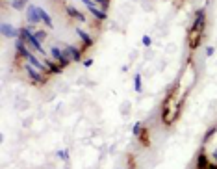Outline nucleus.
I'll list each match as a JSON object with an SVG mask.
<instances>
[{
  "instance_id": "nucleus-1",
  "label": "nucleus",
  "mask_w": 217,
  "mask_h": 169,
  "mask_svg": "<svg viewBox=\"0 0 217 169\" xmlns=\"http://www.w3.org/2000/svg\"><path fill=\"white\" fill-rule=\"evenodd\" d=\"M35 26L34 24H30V26H20V37L19 39H22V41L26 43V46L30 48V50H34V52H37V54H41L43 58H46V56H50L46 50H45V46H43V43L35 37Z\"/></svg>"
},
{
  "instance_id": "nucleus-2",
  "label": "nucleus",
  "mask_w": 217,
  "mask_h": 169,
  "mask_svg": "<svg viewBox=\"0 0 217 169\" xmlns=\"http://www.w3.org/2000/svg\"><path fill=\"white\" fill-rule=\"evenodd\" d=\"M22 71L26 73L28 80H30L34 85H37V87H39V85H45V84H46V80H48V76H46L45 73H41L39 69H35L34 65H30L28 62L22 65Z\"/></svg>"
},
{
  "instance_id": "nucleus-3",
  "label": "nucleus",
  "mask_w": 217,
  "mask_h": 169,
  "mask_svg": "<svg viewBox=\"0 0 217 169\" xmlns=\"http://www.w3.org/2000/svg\"><path fill=\"white\" fill-rule=\"evenodd\" d=\"M204 30H206V11L204 9H197L195 13V19L191 22V28H189V34H202L204 35Z\"/></svg>"
},
{
  "instance_id": "nucleus-4",
  "label": "nucleus",
  "mask_w": 217,
  "mask_h": 169,
  "mask_svg": "<svg viewBox=\"0 0 217 169\" xmlns=\"http://www.w3.org/2000/svg\"><path fill=\"white\" fill-rule=\"evenodd\" d=\"M48 54H50V58H52L54 62H58L63 69L71 63V60H69V56L65 54V50H63V48H59L58 45H54V46L50 48V52H48Z\"/></svg>"
},
{
  "instance_id": "nucleus-5",
  "label": "nucleus",
  "mask_w": 217,
  "mask_h": 169,
  "mask_svg": "<svg viewBox=\"0 0 217 169\" xmlns=\"http://www.w3.org/2000/svg\"><path fill=\"white\" fill-rule=\"evenodd\" d=\"M63 50H65V54L69 56V60L71 62H84V48H76L74 45H69V43H65L63 45Z\"/></svg>"
},
{
  "instance_id": "nucleus-6",
  "label": "nucleus",
  "mask_w": 217,
  "mask_h": 169,
  "mask_svg": "<svg viewBox=\"0 0 217 169\" xmlns=\"http://www.w3.org/2000/svg\"><path fill=\"white\" fill-rule=\"evenodd\" d=\"M0 30H2V35H4V37H8V39H19V37H20V28L11 26L9 22H2Z\"/></svg>"
},
{
  "instance_id": "nucleus-7",
  "label": "nucleus",
  "mask_w": 217,
  "mask_h": 169,
  "mask_svg": "<svg viewBox=\"0 0 217 169\" xmlns=\"http://www.w3.org/2000/svg\"><path fill=\"white\" fill-rule=\"evenodd\" d=\"M65 13H67L69 19H74V21H78V22H87V17H85L80 9H76L74 6H71V4L65 6Z\"/></svg>"
},
{
  "instance_id": "nucleus-8",
  "label": "nucleus",
  "mask_w": 217,
  "mask_h": 169,
  "mask_svg": "<svg viewBox=\"0 0 217 169\" xmlns=\"http://www.w3.org/2000/svg\"><path fill=\"white\" fill-rule=\"evenodd\" d=\"M74 32H76V35H78L80 39H82V43H84V50L85 48H91L93 45H95V39H93V35H89L84 28H80V26H76L74 28Z\"/></svg>"
},
{
  "instance_id": "nucleus-9",
  "label": "nucleus",
  "mask_w": 217,
  "mask_h": 169,
  "mask_svg": "<svg viewBox=\"0 0 217 169\" xmlns=\"http://www.w3.org/2000/svg\"><path fill=\"white\" fill-rule=\"evenodd\" d=\"M26 21L28 24H39L41 22V17H39V11H37V6H34V4H30L28 8H26Z\"/></svg>"
},
{
  "instance_id": "nucleus-10",
  "label": "nucleus",
  "mask_w": 217,
  "mask_h": 169,
  "mask_svg": "<svg viewBox=\"0 0 217 169\" xmlns=\"http://www.w3.org/2000/svg\"><path fill=\"white\" fill-rule=\"evenodd\" d=\"M210 164H212V160L206 156V152H204V150L198 152L197 162H195V169H210Z\"/></svg>"
},
{
  "instance_id": "nucleus-11",
  "label": "nucleus",
  "mask_w": 217,
  "mask_h": 169,
  "mask_svg": "<svg viewBox=\"0 0 217 169\" xmlns=\"http://www.w3.org/2000/svg\"><path fill=\"white\" fill-rule=\"evenodd\" d=\"M87 11H89V15H93L99 22L106 21V17H108V13H106L100 6H89V8H87Z\"/></svg>"
},
{
  "instance_id": "nucleus-12",
  "label": "nucleus",
  "mask_w": 217,
  "mask_h": 169,
  "mask_svg": "<svg viewBox=\"0 0 217 169\" xmlns=\"http://www.w3.org/2000/svg\"><path fill=\"white\" fill-rule=\"evenodd\" d=\"M43 62L46 63V67H48V71H50V74H59L61 71H63V67L58 63V62H54L50 56H46V58H43Z\"/></svg>"
},
{
  "instance_id": "nucleus-13",
  "label": "nucleus",
  "mask_w": 217,
  "mask_h": 169,
  "mask_svg": "<svg viewBox=\"0 0 217 169\" xmlns=\"http://www.w3.org/2000/svg\"><path fill=\"white\" fill-rule=\"evenodd\" d=\"M37 11H39V17H41V22L46 26V28H54V22H52V17L48 15V11L46 9H43L37 6Z\"/></svg>"
},
{
  "instance_id": "nucleus-14",
  "label": "nucleus",
  "mask_w": 217,
  "mask_h": 169,
  "mask_svg": "<svg viewBox=\"0 0 217 169\" xmlns=\"http://www.w3.org/2000/svg\"><path fill=\"white\" fill-rule=\"evenodd\" d=\"M138 139L141 141V145L143 147H149L150 145V138H149V128L145 127L141 132H139V136H138Z\"/></svg>"
},
{
  "instance_id": "nucleus-15",
  "label": "nucleus",
  "mask_w": 217,
  "mask_h": 169,
  "mask_svg": "<svg viewBox=\"0 0 217 169\" xmlns=\"http://www.w3.org/2000/svg\"><path fill=\"white\" fill-rule=\"evenodd\" d=\"M30 4H28V0H11V8L13 9H17V11H22V9H26Z\"/></svg>"
},
{
  "instance_id": "nucleus-16",
  "label": "nucleus",
  "mask_w": 217,
  "mask_h": 169,
  "mask_svg": "<svg viewBox=\"0 0 217 169\" xmlns=\"http://www.w3.org/2000/svg\"><path fill=\"white\" fill-rule=\"evenodd\" d=\"M134 89H136L138 93L143 91V76H141V73H136V74H134Z\"/></svg>"
},
{
  "instance_id": "nucleus-17",
  "label": "nucleus",
  "mask_w": 217,
  "mask_h": 169,
  "mask_svg": "<svg viewBox=\"0 0 217 169\" xmlns=\"http://www.w3.org/2000/svg\"><path fill=\"white\" fill-rule=\"evenodd\" d=\"M56 156H58L59 160H63V162H69V149L58 150V152H56Z\"/></svg>"
},
{
  "instance_id": "nucleus-18",
  "label": "nucleus",
  "mask_w": 217,
  "mask_h": 169,
  "mask_svg": "<svg viewBox=\"0 0 217 169\" xmlns=\"http://www.w3.org/2000/svg\"><path fill=\"white\" fill-rule=\"evenodd\" d=\"M141 130H143V123H141V121H138V123L134 125V128H132V134H134V136L138 138V136H139V132H141Z\"/></svg>"
},
{
  "instance_id": "nucleus-19",
  "label": "nucleus",
  "mask_w": 217,
  "mask_h": 169,
  "mask_svg": "<svg viewBox=\"0 0 217 169\" xmlns=\"http://www.w3.org/2000/svg\"><path fill=\"white\" fill-rule=\"evenodd\" d=\"M34 34H35V37H37L41 43H45V39H46V32H45V30H35Z\"/></svg>"
},
{
  "instance_id": "nucleus-20",
  "label": "nucleus",
  "mask_w": 217,
  "mask_h": 169,
  "mask_svg": "<svg viewBox=\"0 0 217 169\" xmlns=\"http://www.w3.org/2000/svg\"><path fill=\"white\" fill-rule=\"evenodd\" d=\"M215 132H217V127H212V128H210V130L206 132V136H204V143H206V141H208V139H210V138L215 134Z\"/></svg>"
},
{
  "instance_id": "nucleus-21",
  "label": "nucleus",
  "mask_w": 217,
  "mask_h": 169,
  "mask_svg": "<svg viewBox=\"0 0 217 169\" xmlns=\"http://www.w3.org/2000/svg\"><path fill=\"white\" fill-rule=\"evenodd\" d=\"M126 169H136V160L132 156H128V160H126Z\"/></svg>"
},
{
  "instance_id": "nucleus-22",
  "label": "nucleus",
  "mask_w": 217,
  "mask_h": 169,
  "mask_svg": "<svg viewBox=\"0 0 217 169\" xmlns=\"http://www.w3.org/2000/svg\"><path fill=\"white\" fill-rule=\"evenodd\" d=\"M141 43H143V46H150V45H152L150 35H143V37H141Z\"/></svg>"
},
{
  "instance_id": "nucleus-23",
  "label": "nucleus",
  "mask_w": 217,
  "mask_h": 169,
  "mask_svg": "<svg viewBox=\"0 0 217 169\" xmlns=\"http://www.w3.org/2000/svg\"><path fill=\"white\" fill-rule=\"evenodd\" d=\"M82 63H84V67H91V65H93V60H91V58H87V60H84Z\"/></svg>"
},
{
  "instance_id": "nucleus-24",
  "label": "nucleus",
  "mask_w": 217,
  "mask_h": 169,
  "mask_svg": "<svg viewBox=\"0 0 217 169\" xmlns=\"http://www.w3.org/2000/svg\"><path fill=\"white\" fill-rule=\"evenodd\" d=\"M214 52H215L214 46H208V48H206V54H208V56H214Z\"/></svg>"
},
{
  "instance_id": "nucleus-25",
  "label": "nucleus",
  "mask_w": 217,
  "mask_h": 169,
  "mask_svg": "<svg viewBox=\"0 0 217 169\" xmlns=\"http://www.w3.org/2000/svg\"><path fill=\"white\" fill-rule=\"evenodd\" d=\"M212 162H215V164H217V149L212 152Z\"/></svg>"
},
{
  "instance_id": "nucleus-26",
  "label": "nucleus",
  "mask_w": 217,
  "mask_h": 169,
  "mask_svg": "<svg viewBox=\"0 0 217 169\" xmlns=\"http://www.w3.org/2000/svg\"><path fill=\"white\" fill-rule=\"evenodd\" d=\"M210 169H217V164H215V162H212V164H210Z\"/></svg>"
}]
</instances>
